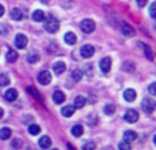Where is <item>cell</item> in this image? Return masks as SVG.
<instances>
[{"label":"cell","mask_w":156,"mask_h":150,"mask_svg":"<svg viewBox=\"0 0 156 150\" xmlns=\"http://www.w3.org/2000/svg\"><path fill=\"white\" fill-rule=\"evenodd\" d=\"M155 29H156V23H155Z\"/></svg>","instance_id":"f6af8a7d"},{"label":"cell","mask_w":156,"mask_h":150,"mask_svg":"<svg viewBox=\"0 0 156 150\" xmlns=\"http://www.w3.org/2000/svg\"><path fill=\"white\" fill-rule=\"evenodd\" d=\"M27 90H29V93H30V94H33V96H34V98H36V100H40V101H41V96H40V93H38V91L36 90L34 87H29Z\"/></svg>","instance_id":"1f68e13d"},{"label":"cell","mask_w":156,"mask_h":150,"mask_svg":"<svg viewBox=\"0 0 156 150\" xmlns=\"http://www.w3.org/2000/svg\"><path fill=\"white\" fill-rule=\"evenodd\" d=\"M104 113L105 115H112V113H115V105L112 104H108L104 107Z\"/></svg>","instance_id":"83f0119b"},{"label":"cell","mask_w":156,"mask_h":150,"mask_svg":"<svg viewBox=\"0 0 156 150\" xmlns=\"http://www.w3.org/2000/svg\"><path fill=\"white\" fill-rule=\"evenodd\" d=\"M59 26H60V23L55 16H48L47 21H44V29L48 33H56L59 30Z\"/></svg>","instance_id":"6da1fadb"},{"label":"cell","mask_w":156,"mask_h":150,"mask_svg":"<svg viewBox=\"0 0 156 150\" xmlns=\"http://www.w3.org/2000/svg\"><path fill=\"white\" fill-rule=\"evenodd\" d=\"M94 53V48L92 45H83L82 48H81V56L85 57V59H89V57H92Z\"/></svg>","instance_id":"52a82bcc"},{"label":"cell","mask_w":156,"mask_h":150,"mask_svg":"<svg viewBox=\"0 0 156 150\" xmlns=\"http://www.w3.org/2000/svg\"><path fill=\"white\" fill-rule=\"evenodd\" d=\"M149 14H151L152 18L156 19V2H154L151 5H149Z\"/></svg>","instance_id":"d6a6232c"},{"label":"cell","mask_w":156,"mask_h":150,"mask_svg":"<svg viewBox=\"0 0 156 150\" xmlns=\"http://www.w3.org/2000/svg\"><path fill=\"white\" fill-rule=\"evenodd\" d=\"M119 150H132V146H130L129 142H121L119 143Z\"/></svg>","instance_id":"836d02e7"},{"label":"cell","mask_w":156,"mask_h":150,"mask_svg":"<svg viewBox=\"0 0 156 150\" xmlns=\"http://www.w3.org/2000/svg\"><path fill=\"white\" fill-rule=\"evenodd\" d=\"M10 16L12 21H21V19L23 18V14H22V10H19V8H12Z\"/></svg>","instance_id":"9a60e30c"},{"label":"cell","mask_w":156,"mask_h":150,"mask_svg":"<svg viewBox=\"0 0 156 150\" xmlns=\"http://www.w3.org/2000/svg\"><path fill=\"white\" fill-rule=\"evenodd\" d=\"M52 98H54V102H55V104H62V102L66 100V96H65V93H63V91L56 90V91L54 93V96H52Z\"/></svg>","instance_id":"4fadbf2b"},{"label":"cell","mask_w":156,"mask_h":150,"mask_svg":"<svg viewBox=\"0 0 156 150\" xmlns=\"http://www.w3.org/2000/svg\"><path fill=\"white\" fill-rule=\"evenodd\" d=\"M37 80H38V83H41V85H49L52 80V75L49 71L44 70L37 75Z\"/></svg>","instance_id":"277c9868"},{"label":"cell","mask_w":156,"mask_h":150,"mask_svg":"<svg viewBox=\"0 0 156 150\" xmlns=\"http://www.w3.org/2000/svg\"><path fill=\"white\" fill-rule=\"evenodd\" d=\"M5 59H7L8 63H14L18 60V53H16V51H14V49H10V51L5 53Z\"/></svg>","instance_id":"e0dca14e"},{"label":"cell","mask_w":156,"mask_h":150,"mask_svg":"<svg viewBox=\"0 0 156 150\" xmlns=\"http://www.w3.org/2000/svg\"><path fill=\"white\" fill-rule=\"evenodd\" d=\"M54 71H55V74H58V75L63 74L66 71V64L63 62H56L54 64Z\"/></svg>","instance_id":"ac0fdd59"},{"label":"cell","mask_w":156,"mask_h":150,"mask_svg":"<svg viewBox=\"0 0 156 150\" xmlns=\"http://www.w3.org/2000/svg\"><path fill=\"white\" fill-rule=\"evenodd\" d=\"M141 108H143V109L147 113H152L156 109V101H155L154 98H151V97H148V98H144L143 102H141Z\"/></svg>","instance_id":"3957f363"},{"label":"cell","mask_w":156,"mask_h":150,"mask_svg":"<svg viewBox=\"0 0 156 150\" xmlns=\"http://www.w3.org/2000/svg\"><path fill=\"white\" fill-rule=\"evenodd\" d=\"M3 115H4V111H3V108H0V119L3 118Z\"/></svg>","instance_id":"ab89813d"},{"label":"cell","mask_w":156,"mask_h":150,"mask_svg":"<svg viewBox=\"0 0 156 150\" xmlns=\"http://www.w3.org/2000/svg\"><path fill=\"white\" fill-rule=\"evenodd\" d=\"M10 137H11V128H8V127H3V128H0V139L5 141Z\"/></svg>","instance_id":"603a6c76"},{"label":"cell","mask_w":156,"mask_h":150,"mask_svg":"<svg viewBox=\"0 0 156 150\" xmlns=\"http://www.w3.org/2000/svg\"><path fill=\"white\" fill-rule=\"evenodd\" d=\"M71 134L74 135V137H81V135L83 134V127L81 126V124H76V126L71 128Z\"/></svg>","instance_id":"cb8c5ba5"},{"label":"cell","mask_w":156,"mask_h":150,"mask_svg":"<svg viewBox=\"0 0 156 150\" xmlns=\"http://www.w3.org/2000/svg\"><path fill=\"white\" fill-rule=\"evenodd\" d=\"M10 83V78L7 74H0V86H7Z\"/></svg>","instance_id":"4316f807"},{"label":"cell","mask_w":156,"mask_h":150,"mask_svg":"<svg viewBox=\"0 0 156 150\" xmlns=\"http://www.w3.org/2000/svg\"><path fill=\"white\" fill-rule=\"evenodd\" d=\"M38 145H40L41 149H49V146L52 145V141L49 137H47V135H44V137L40 138V141H38Z\"/></svg>","instance_id":"8fae6325"},{"label":"cell","mask_w":156,"mask_h":150,"mask_svg":"<svg viewBox=\"0 0 156 150\" xmlns=\"http://www.w3.org/2000/svg\"><path fill=\"white\" fill-rule=\"evenodd\" d=\"M136 2H137L138 7H144V5L147 4V2H148V0H136Z\"/></svg>","instance_id":"8d00e7d4"},{"label":"cell","mask_w":156,"mask_h":150,"mask_svg":"<svg viewBox=\"0 0 156 150\" xmlns=\"http://www.w3.org/2000/svg\"><path fill=\"white\" fill-rule=\"evenodd\" d=\"M51 150H58V149H51Z\"/></svg>","instance_id":"ee69618b"},{"label":"cell","mask_w":156,"mask_h":150,"mask_svg":"<svg viewBox=\"0 0 156 150\" xmlns=\"http://www.w3.org/2000/svg\"><path fill=\"white\" fill-rule=\"evenodd\" d=\"M74 112H76V108L71 107V105H66L62 109V115L65 116V118H71V116L74 115Z\"/></svg>","instance_id":"d6986e66"},{"label":"cell","mask_w":156,"mask_h":150,"mask_svg":"<svg viewBox=\"0 0 156 150\" xmlns=\"http://www.w3.org/2000/svg\"><path fill=\"white\" fill-rule=\"evenodd\" d=\"M11 145H12V148H15V149H19L22 146V142H21V139H18V138H15V139H12V142H11Z\"/></svg>","instance_id":"e575fe53"},{"label":"cell","mask_w":156,"mask_h":150,"mask_svg":"<svg viewBox=\"0 0 156 150\" xmlns=\"http://www.w3.org/2000/svg\"><path fill=\"white\" fill-rule=\"evenodd\" d=\"M65 43L69 44V45H74L77 43V36L74 34L73 32H69L65 34Z\"/></svg>","instance_id":"5bb4252c"},{"label":"cell","mask_w":156,"mask_h":150,"mask_svg":"<svg viewBox=\"0 0 156 150\" xmlns=\"http://www.w3.org/2000/svg\"><path fill=\"white\" fill-rule=\"evenodd\" d=\"M4 97L7 101H15V100L18 98V91H16L15 89H8L4 93Z\"/></svg>","instance_id":"7c38bea8"},{"label":"cell","mask_w":156,"mask_h":150,"mask_svg":"<svg viewBox=\"0 0 156 150\" xmlns=\"http://www.w3.org/2000/svg\"><path fill=\"white\" fill-rule=\"evenodd\" d=\"M85 104H86V98L82 96H77L76 100H74V108H76V109L77 108H83Z\"/></svg>","instance_id":"44dd1931"},{"label":"cell","mask_w":156,"mask_h":150,"mask_svg":"<svg viewBox=\"0 0 156 150\" xmlns=\"http://www.w3.org/2000/svg\"><path fill=\"white\" fill-rule=\"evenodd\" d=\"M143 48H144V51H145V56L148 57L149 60H154V55H152L151 48H149V46H147V45H144V44H143Z\"/></svg>","instance_id":"4dcf8cb0"},{"label":"cell","mask_w":156,"mask_h":150,"mask_svg":"<svg viewBox=\"0 0 156 150\" xmlns=\"http://www.w3.org/2000/svg\"><path fill=\"white\" fill-rule=\"evenodd\" d=\"M32 16H33V21H36V22H41L45 19V14H44L43 10H36Z\"/></svg>","instance_id":"ffe728a7"},{"label":"cell","mask_w":156,"mask_h":150,"mask_svg":"<svg viewBox=\"0 0 156 150\" xmlns=\"http://www.w3.org/2000/svg\"><path fill=\"white\" fill-rule=\"evenodd\" d=\"M3 15H4V5L0 4V16H3Z\"/></svg>","instance_id":"74e56055"},{"label":"cell","mask_w":156,"mask_h":150,"mask_svg":"<svg viewBox=\"0 0 156 150\" xmlns=\"http://www.w3.org/2000/svg\"><path fill=\"white\" fill-rule=\"evenodd\" d=\"M122 33H123V36H126V37H133V36L136 34V30L133 29L129 23H122Z\"/></svg>","instance_id":"9c48e42d"},{"label":"cell","mask_w":156,"mask_h":150,"mask_svg":"<svg viewBox=\"0 0 156 150\" xmlns=\"http://www.w3.org/2000/svg\"><path fill=\"white\" fill-rule=\"evenodd\" d=\"M40 131H41V128H40V126H38V124H30V126H29V132L32 135L40 134Z\"/></svg>","instance_id":"d4e9b609"},{"label":"cell","mask_w":156,"mask_h":150,"mask_svg":"<svg viewBox=\"0 0 156 150\" xmlns=\"http://www.w3.org/2000/svg\"><path fill=\"white\" fill-rule=\"evenodd\" d=\"M71 78H73L76 82L81 80V78H82V71H81V70H74L73 73H71Z\"/></svg>","instance_id":"f1b7e54d"},{"label":"cell","mask_w":156,"mask_h":150,"mask_svg":"<svg viewBox=\"0 0 156 150\" xmlns=\"http://www.w3.org/2000/svg\"><path fill=\"white\" fill-rule=\"evenodd\" d=\"M67 146H69V149H70V150H76V148H74V146H73V145H70V143H69V145H67Z\"/></svg>","instance_id":"60d3db41"},{"label":"cell","mask_w":156,"mask_h":150,"mask_svg":"<svg viewBox=\"0 0 156 150\" xmlns=\"http://www.w3.org/2000/svg\"><path fill=\"white\" fill-rule=\"evenodd\" d=\"M92 98H89V102H90V104H93V102H96V100L97 98H94V96H90Z\"/></svg>","instance_id":"f35d334b"},{"label":"cell","mask_w":156,"mask_h":150,"mask_svg":"<svg viewBox=\"0 0 156 150\" xmlns=\"http://www.w3.org/2000/svg\"><path fill=\"white\" fill-rule=\"evenodd\" d=\"M154 142H155V145H156V135H155V138H154Z\"/></svg>","instance_id":"7bdbcfd3"},{"label":"cell","mask_w":156,"mask_h":150,"mask_svg":"<svg viewBox=\"0 0 156 150\" xmlns=\"http://www.w3.org/2000/svg\"><path fill=\"white\" fill-rule=\"evenodd\" d=\"M26 60H27V63H30V64H34V63H37L38 60H40V55H38L37 52H32V53L27 55Z\"/></svg>","instance_id":"7402d4cb"},{"label":"cell","mask_w":156,"mask_h":150,"mask_svg":"<svg viewBox=\"0 0 156 150\" xmlns=\"http://www.w3.org/2000/svg\"><path fill=\"white\" fill-rule=\"evenodd\" d=\"M41 2H43V3H48L49 0H41Z\"/></svg>","instance_id":"b9f144b4"},{"label":"cell","mask_w":156,"mask_h":150,"mask_svg":"<svg viewBox=\"0 0 156 150\" xmlns=\"http://www.w3.org/2000/svg\"><path fill=\"white\" fill-rule=\"evenodd\" d=\"M148 91L152 94V96H156V82L151 83V85L148 86Z\"/></svg>","instance_id":"d590c367"},{"label":"cell","mask_w":156,"mask_h":150,"mask_svg":"<svg viewBox=\"0 0 156 150\" xmlns=\"http://www.w3.org/2000/svg\"><path fill=\"white\" fill-rule=\"evenodd\" d=\"M80 27H81V30H82L83 33L90 34V33H93L94 29H96V23H94L92 19H83V21L81 22Z\"/></svg>","instance_id":"7a4b0ae2"},{"label":"cell","mask_w":156,"mask_h":150,"mask_svg":"<svg viewBox=\"0 0 156 150\" xmlns=\"http://www.w3.org/2000/svg\"><path fill=\"white\" fill-rule=\"evenodd\" d=\"M136 97H137V94H136V90H133V89H126V90H125L123 98L126 100V101L133 102L136 100Z\"/></svg>","instance_id":"30bf717a"},{"label":"cell","mask_w":156,"mask_h":150,"mask_svg":"<svg viewBox=\"0 0 156 150\" xmlns=\"http://www.w3.org/2000/svg\"><path fill=\"white\" fill-rule=\"evenodd\" d=\"M123 139H125V142H132V141H136L137 139V134H136L133 130H127L126 132L123 134Z\"/></svg>","instance_id":"2e32d148"},{"label":"cell","mask_w":156,"mask_h":150,"mask_svg":"<svg viewBox=\"0 0 156 150\" xmlns=\"http://www.w3.org/2000/svg\"><path fill=\"white\" fill-rule=\"evenodd\" d=\"M100 70H101L104 74L110 73V70H111V59L110 57H104V59L100 60Z\"/></svg>","instance_id":"ba28073f"},{"label":"cell","mask_w":156,"mask_h":150,"mask_svg":"<svg viewBox=\"0 0 156 150\" xmlns=\"http://www.w3.org/2000/svg\"><path fill=\"white\" fill-rule=\"evenodd\" d=\"M96 149V143L94 142H85L82 145V150H94Z\"/></svg>","instance_id":"f546056e"},{"label":"cell","mask_w":156,"mask_h":150,"mask_svg":"<svg viewBox=\"0 0 156 150\" xmlns=\"http://www.w3.org/2000/svg\"><path fill=\"white\" fill-rule=\"evenodd\" d=\"M125 120H126L127 123H136V121L138 120V113H137V111H134V109L126 111V113H125Z\"/></svg>","instance_id":"5b68a950"},{"label":"cell","mask_w":156,"mask_h":150,"mask_svg":"<svg viewBox=\"0 0 156 150\" xmlns=\"http://www.w3.org/2000/svg\"><path fill=\"white\" fill-rule=\"evenodd\" d=\"M123 70L126 71V73H133V71H134V63L133 62H125Z\"/></svg>","instance_id":"484cf974"},{"label":"cell","mask_w":156,"mask_h":150,"mask_svg":"<svg viewBox=\"0 0 156 150\" xmlns=\"http://www.w3.org/2000/svg\"><path fill=\"white\" fill-rule=\"evenodd\" d=\"M27 45V37L25 34H16L15 37V46L18 49H23Z\"/></svg>","instance_id":"8992f818"}]
</instances>
